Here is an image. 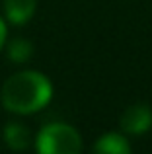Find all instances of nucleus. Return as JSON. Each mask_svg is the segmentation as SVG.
Wrapping results in <instances>:
<instances>
[{
    "instance_id": "obj_1",
    "label": "nucleus",
    "mask_w": 152,
    "mask_h": 154,
    "mask_svg": "<svg viewBox=\"0 0 152 154\" xmlns=\"http://www.w3.org/2000/svg\"><path fill=\"white\" fill-rule=\"evenodd\" d=\"M53 98V86L49 78L37 70H23L10 76L4 82L0 100L12 113L27 115L43 109Z\"/></svg>"
},
{
    "instance_id": "obj_6",
    "label": "nucleus",
    "mask_w": 152,
    "mask_h": 154,
    "mask_svg": "<svg viewBox=\"0 0 152 154\" xmlns=\"http://www.w3.org/2000/svg\"><path fill=\"white\" fill-rule=\"evenodd\" d=\"M4 140L16 152H22L29 146V131L20 123H10L4 129Z\"/></svg>"
},
{
    "instance_id": "obj_4",
    "label": "nucleus",
    "mask_w": 152,
    "mask_h": 154,
    "mask_svg": "<svg viewBox=\"0 0 152 154\" xmlns=\"http://www.w3.org/2000/svg\"><path fill=\"white\" fill-rule=\"evenodd\" d=\"M37 8V0H4V14L8 22L22 26L33 16Z\"/></svg>"
},
{
    "instance_id": "obj_8",
    "label": "nucleus",
    "mask_w": 152,
    "mask_h": 154,
    "mask_svg": "<svg viewBox=\"0 0 152 154\" xmlns=\"http://www.w3.org/2000/svg\"><path fill=\"white\" fill-rule=\"evenodd\" d=\"M4 43H6V26H4L2 18H0V49L4 47Z\"/></svg>"
},
{
    "instance_id": "obj_3",
    "label": "nucleus",
    "mask_w": 152,
    "mask_h": 154,
    "mask_svg": "<svg viewBox=\"0 0 152 154\" xmlns=\"http://www.w3.org/2000/svg\"><path fill=\"white\" fill-rule=\"evenodd\" d=\"M152 125V109L144 103L131 105L121 115V129L129 135H142Z\"/></svg>"
},
{
    "instance_id": "obj_2",
    "label": "nucleus",
    "mask_w": 152,
    "mask_h": 154,
    "mask_svg": "<svg viewBox=\"0 0 152 154\" xmlns=\"http://www.w3.org/2000/svg\"><path fill=\"white\" fill-rule=\"evenodd\" d=\"M37 154H80L82 139L74 127L66 123H49L39 131L35 140Z\"/></svg>"
},
{
    "instance_id": "obj_5",
    "label": "nucleus",
    "mask_w": 152,
    "mask_h": 154,
    "mask_svg": "<svg viewBox=\"0 0 152 154\" xmlns=\"http://www.w3.org/2000/svg\"><path fill=\"white\" fill-rule=\"evenodd\" d=\"M92 154H131L129 140L119 133H105L94 144Z\"/></svg>"
},
{
    "instance_id": "obj_7",
    "label": "nucleus",
    "mask_w": 152,
    "mask_h": 154,
    "mask_svg": "<svg viewBox=\"0 0 152 154\" xmlns=\"http://www.w3.org/2000/svg\"><path fill=\"white\" fill-rule=\"evenodd\" d=\"M31 43L26 41V39H14V41L10 43V47H8V55H10L12 60H16V63H23V60H27L31 57Z\"/></svg>"
}]
</instances>
